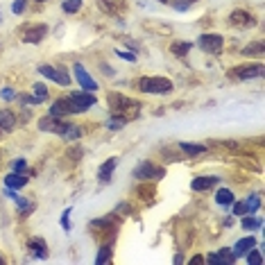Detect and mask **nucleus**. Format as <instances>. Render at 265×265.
<instances>
[{"label":"nucleus","instance_id":"nucleus-1","mask_svg":"<svg viewBox=\"0 0 265 265\" xmlns=\"http://www.w3.org/2000/svg\"><path fill=\"white\" fill-rule=\"evenodd\" d=\"M68 107H70V113H84L95 104V95L91 91H79V93H70L68 98Z\"/></svg>","mask_w":265,"mask_h":265},{"label":"nucleus","instance_id":"nucleus-2","mask_svg":"<svg viewBox=\"0 0 265 265\" xmlns=\"http://www.w3.org/2000/svg\"><path fill=\"white\" fill-rule=\"evenodd\" d=\"M138 88L143 93H168L172 91V82L168 77H141Z\"/></svg>","mask_w":265,"mask_h":265},{"label":"nucleus","instance_id":"nucleus-3","mask_svg":"<svg viewBox=\"0 0 265 265\" xmlns=\"http://www.w3.org/2000/svg\"><path fill=\"white\" fill-rule=\"evenodd\" d=\"M163 175H166V170L152 166L150 161H143L134 168V177H136V179H161Z\"/></svg>","mask_w":265,"mask_h":265},{"label":"nucleus","instance_id":"nucleus-4","mask_svg":"<svg viewBox=\"0 0 265 265\" xmlns=\"http://www.w3.org/2000/svg\"><path fill=\"white\" fill-rule=\"evenodd\" d=\"M197 45H200V50H204L209 54H218L222 50V45H225V41H222L220 34H202Z\"/></svg>","mask_w":265,"mask_h":265},{"label":"nucleus","instance_id":"nucleus-5","mask_svg":"<svg viewBox=\"0 0 265 265\" xmlns=\"http://www.w3.org/2000/svg\"><path fill=\"white\" fill-rule=\"evenodd\" d=\"M39 73L45 75L48 79H52V82L61 84V86H70V75H68V70H64V68H54V66H41Z\"/></svg>","mask_w":265,"mask_h":265},{"label":"nucleus","instance_id":"nucleus-6","mask_svg":"<svg viewBox=\"0 0 265 265\" xmlns=\"http://www.w3.org/2000/svg\"><path fill=\"white\" fill-rule=\"evenodd\" d=\"M265 73V66L263 64H245V66H238L234 70V75L238 79H254V77H263Z\"/></svg>","mask_w":265,"mask_h":265},{"label":"nucleus","instance_id":"nucleus-7","mask_svg":"<svg viewBox=\"0 0 265 265\" xmlns=\"http://www.w3.org/2000/svg\"><path fill=\"white\" fill-rule=\"evenodd\" d=\"M73 68H75V77H77L79 86H82L84 91H91V93H93V91H98V84H95V79L91 77V75H88L86 70H84V66L75 64Z\"/></svg>","mask_w":265,"mask_h":265},{"label":"nucleus","instance_id":"nucleus-8","mask_svg":"<svg viewBox=\"0 0 265 265\" xmlns=\"http://www.w3.org/2000/svg\"><path fill=\"white\" fill-rule=\"evenodd\" d=\"M229 23H231V25H241V27H250V25H254L256 20H254V16H252L250 11H245V9H236V11H231Z\"/></svg>","mask_w":265,"mask_h":265},{"label":"nucleus","instance_id":"nucleus-9","mask_svg":"<svg viewBox=\"0 0 265 265\" xmlns=\"http://www.w3.org/2000/svg\"><path fill=\"white\" fill-rule=\"evenodd\" d=\"M206 261L209 263H225V265H234V261H236V256H234V252L231 250H220V252H216V254H211V256H206Z\"/></svg>","mask_w":265,"mask_h":265},{"label":"nucleus","instance_id":"nucleus-10","mask_svg":"<svg viewBox=\"0 0 265 265\" xmlns=\"http://www.w3.org/2000/svg\"><path fill=\"white\" fill-rule=\"evenodd\" d=\"M16 127V116L9 109H0V129L2 132H11Z\"/></svg>","mask_w":265,"mask_h":265},{"label":"nucleus","instance_id":"nucleus-11","mask_svg":"<svg viewBox=\"0 0 265 265\" xmlns=\"http://www.w3.org/2000/svg\"><path fill=\"white\" fill-rule=\"evenodd\" d=\"M45 32H48L45 25H34V27H29V32L23 36V41L25 43H39V41L45 36Z\"/></svg>","mask_w":265,"mask_h":265},{"label":"nucleus","instance_id":"nucleus-12","mask_svg":"<svg viewBox=\"0 0 265 265\" xmlns=\"http://www.w3.org/2000/svg\"><path fill=\"white\" fill-rule=\"evenodd\" d=\"M256 241L252 238V236H247V238H241V241L234 245V256H245L250 250H254Z\"/></svg>","mask_w":265,"mask_h":265},{"label":"nucleus","instance_id":"nucleus-13","mask_svg":"<svg viewBox=\"0 0 265 265\" xmlns=\"http://www.w3.org/2000/svg\"><path fill=\"white\" fill-rule=\"evenodd\" d=\"M68 113H70V107H68V100H66V98L57 100V102L50 107V116H52V118H66Z\"/></svg>","mask_w":265,"mask_h":265},{"label":"nucleus","instance_id":"nucleus-14","mask_svg":"<svg viewBox=\"0 0 265 265\" xmlns=\"http://www.w3.org/2000/svg\"><path fill=\"white\" fill-rule=\"evenodd\" d=\"M218 184V177H197L191 182L193 191H206V188H213Z\"/></svg>","mask_w":265,"mask_h":265},{"label":"nucleus","instance_id":"nucleus-15","mask_svg":"<svg viewBox=\"0 0 265 265\" xmlns=\"http://www.w3.org/2000/svg\"><path fill=\"white\" fill-rule=\"evenodd\" d=\"M5 184L7 188H23L25 184H27V177H25V172H11L9 177H5Z\"/></svg>","mask_w":265,"mask_h":265},{"label":"nucleus","instance_id":"nucleus-16","mask_svg":"<svg viewBox=\"0 0 265 265\" xmlns=\"http://www.w3.org/2000/svg\"><path fill=\"white\" fill-rule=\"evenodd\" d=\"M191 48H193V43H188V41H175V43L170 45V52L175 54V57H186Z\"/></svg>","mask_w":265,"mask_h":265},{"label":"nucleus","instance_id":"nucleus-17","mask_svg":"<svg viewBox=\"0 0 265 265\" xmlns=\"http://www.w3.org/2000/svg\"><path fill=\"white\" fill-rule=\"evenodd\" d=\"M59 136L64 138V141H77L79 136H82V129L77 127V125H73V123H68V127L64 129V132L59 134Z\"/></svg>","mask_w":265,"mask_h":265},{"label":"nucleus","instance_id":"nucleus-18","mask_svg":"<svg viewBox=\"0 0 265 265\" xmlns=\"http://www.w3.org/2000/svg\"><path fill=\"white\" fill-rule=\"evenodd\" d=\"M263 50H265V45L261 43V41H256V43H247L245 50H243V54H245V57H261Z\"/></svg>","mask_w":265,"mask_h":265},{"label":"nucleus","instance_id":"nucleus-19","mask_svg":"<svg viewBox=\"0 0 265 265\" xmlns=\"http://www.w3.org/2000/svg\"><path fill=\"white\" fill-rule=\"evenodd\" d=\"M29 250L34 252L39 259H45V256H48V252H45V243L41 241V238H32V241H29Z\"/></svg>","mask_w":265,"mask_h":265},{"label":"nucleus","instance_id":"nucleus-20","mask_svg":"<svg viewBox=\"0 0 265 265\" xmlns=\"http://www.w3.org/2000/svg\"><path fill=\"white\" fill-rule=\"evenodd\" d=\"M216 202H218V204H222V206L234 204V193H231L229 188H220L218 195H216Z\"/></svg>","mask_w":265,"mask_h":265},{"label":"nucleus","instance_id":"nucleus-21","mask_svg":"<svg viewBox=\"0 0 265 265\" xmlns=\"http://www.w3.org/2000/svg\"><path fill=\"white\" fill-rule=\"evenodd\" d=\"M113 168H116V159H109L107 163H104L102 168H100V179H102L104 184L111 179V172H113Z\"/></svg>","mask_w":265,"mask_h":265},{"label":"nucleus","instance_id":"nucleus-22","mask_svg":"<svg viewBox=\"0 0 265 265\" xmlns=\"http://www.w3.org/2000/svg\"><path fill=\"white\" fill-rule=\"evenodd\" d=\"M179 147H182V150L188 154V157H197V154L204 152V145H191V143H179Z\"/></svg>","mask_w":265,"mask_h":265},{"label":"nucleus","instance_id":"nucleus-23","mask_svg":"<svg viewBox=\"0 0 265 265\" xmlns=\"http://www.w3.org/2000/svg\"><path fill=\"white\" fill-rule=\"evenodd\" d=\"M61 7H64L66 14H77V11L82 9V0H66Z\"/></svg>","mask_w":265,"mask_h":265},{"label":"nucleus","instance_id":"nucleus-24","mask_svg":"<svg viewBox=\"0 0 265 265\" xmlns=\"http://www.w3.org/2000/svg\"><path fill=\"white\" fill-rule=\"evenodd\" d=\"M14 202H16V204H18V211H20V213H23V216H27V213H29V211H32V209H34V204H32V202H27V200H23V197H18V195H16V197H14Z\"/></svg>","mask_w":265,"mask_h":265},{"label":"nucleus","instance_id":"nucleus-25","mask_svg":"<svg viewBox=\"0 0 265 265\" xmlns=\"http://www.w3.org/2000/svg\"><path fill=\"white\" fill-rule=\"evenodd\" d=\"M125 125H127V118L125 116H113L111 120H109V129H123Z\"/></svg>","mask_w":265,"mask_h":265},{"label":"nucleus","instance_id":"nucleus-26","mask_svg":"<svg viewBox=\"0 0 265 265\" xmlns=\"http://www.w3.org/2000/svg\"><path fill=\"white\" fill-rule=\"evenodd\" d=\"M245 206H247V213H256L259 211V206H261V200L256 195H252V197L245 200Z\"/></svg>","mask_w":265,"mask_h":265},{"label":"nucleus","instance_id":"nucleus-27","mask_svg":"<svg viewBox=\"0 0 265 265\" xmlns=\"http://www.w3.org/2000/svg\"><path fill=\"white\" fill-rule=\"evenodd\" d=\"M109 261H111V250H109V247H102V250L98 252V259H95V263L102 265V263H109Z\"/></svg>","mask_w":265,"mask_h":265},{"label":"nucleus","instance_id":"nucleus-28","mask_svg":"<svg viewBox=\"0 0 265 265\" xmlns=\"http://www.w3.org/2000/svg\"><path fill=\"white\" fill-rule=\"evenodd\" d=\"M32 88H34V95H36V98H39V100H45V98H48V86H45V84L36 82Z\"/></svg>","mask_w":265,"mask_h":265},{"label":"nucleus","instance_id":"nucleus-29","mask_svg":"<svg viewBox=\"0 0 265 265\" xmlns=\"http://www.w3.org/2000/svg\"><path fill=\"white\" fill-rule=\"evenodd\" d=\"M261 227V220H256V218H247V216H243V229H259Z\"/></svg>","mask_w":265,"mask_h":265},{"label":"nucleus","instance_id":"nucleus-30","mask_svg":"<svg viewBox=\"0 0 265 265\" xmlns=\"http://www.w3.org/2000/svg\"><path fill=\"white\" fill-rule=\"evenodd\" d=\"M245 259H247V263H256V265H261L263 263V256L259 254V252H254V250H250L245 254Z\"/></svg>","mask_w":265,"mask_h":265},{"label":"nucleus","instance_id":"nucleus-31","mask_svg":"<svg viewBox=\"0 0 265 265\" xmlns=\"http://www.w3.org/2000/svg\"><path fill=\"white\" fill-rule=\"evenodd\" d=\"M18 100L25 104V107H34V104H41V102H43V100H39L36 95H34V98H32V95H20Z\"/></svg>","mask_w":265,"mask_h":265},{"label":"nucleus","instance_id":"nucleus-32","mask_svg":"<svg viewBox=\"0 0 265 265\" xmlns=\"http://www.w3.org/2000/svg\"><path fill=\"white\" fill-rule=\"evenodd\" d=\"M172 2V7H175L177 11H186L188 7H191V2H188V0H170Z\"/></svg>","mask_w":265,"mask_h":265},{"label":"nucleus","instance_id":"nucleus-33","mask_svg":"<svg viewBox=\"0 0 265 265\" xmlns=\"http://www.w3.org/2000/svg\"><path fill=\"white\" fill-rule=\"evenodd\" d=\"M234 213H236V216H247L245 202H236V204H234Z\"/></svg>","mask_w":265,"mask_h":265},{"label":"nucleus","instance_id":"nucleus-34","mask_svg":"<svg viewBox=\"0 0 265 265\" xmlns=\"http://www.w3.org/2000/svg\"><path fill=\"white\" fill-rule=\"evenodd\" d=\"M25 5H27V0H14V5H11V11H14V14H20V11L25 9Z\"/></svg>","mask_w":265,"mask_h":265},{"label":"nucleus","instance_id":"nucleus-35","mask_svg":"<svg viewBox=\"0 0 265 265\" xmlns=\"http://www.w3.org/2000/svg\"><path fill=\"white\" fill-rule=\"evenodd\" d=\"M68 213H70V209H66L64 216H61V227H64L66 231H70V216H68Z\"/></svg>","mask_w":265,"mask_h":265},{"label":"nucleus","instance_id":"nucleus-36","mask_svg":"<svg viewBox=\"0 0 265 265\" xmlns=\"http://www.w3.org/2000/svg\"><path fill=\"white\" fill-rule=\"evenodd\" d=\"M118 57L127 59V61H136V54H132V52H125V50H118Z\"/></svg>","mask_w":265,"mask_h":265},{"label":"nucleus","instance_id":"nucleus-37","mask_svg":"<svg viewBox=\"0 0 265 265\" xmlns=\"http://www.w3.org/2000/svg\"><path fill=\"white\" fill-rule=\"evenodd\" d=\"M98 5L102 7V9H107L109 14H113V7H111V2H109V0H98Z\"/></svg>","mask_w":265,"mask_h":265},{"label":"nucleus","instance_id":"nucleus-38","mask_svg":"<svg viewBox=\"0 0 265 265\" xmlns=\"http://www.w3.org/2000/svg\"><path fill=\"white\" fill-rule=\"evenodd\" d=\"M0 95H2V100H14V98H16V93L11 91V88H5V91H2Z\"/></svg>","mask_w":265,"mask_h":265},{"label":"nucleus","instance_id":"nucleus-39","mask_svg":"<svg viewBox=\"0 0 265 265\" xmlns=\"http://www.w3.org/2000/svg\"><path fill=\"white\" fill-rule=\"evenodd\" d=\"M23 170H25V161H23V159L14 161V172H23Z\"/></svg>","mask_w":265,"mask_h":265},{"label":"nucleus","instance_id":"nucleus-40","mask_svg":"<svg viewBox=\"0 0 265 265\" xmlns=\"http://www.w3.org/2000/svg\"><path fill=\"white\" fill-rule=\"evenodd\" d=\"M2 263H5V259H2V256H0V265H2Z\"/></svg>","mask_w":265,"mask_h":265},{"label":"nucleus","instance_id":"nucleus-41","mask_svg":"<svg viewBox=\"0 0 265 265\" xmlns=\"http://www.w3.org/2000/svg\"><path fill=\"white\" fill-rule=\"evenodd\" d=\"M159 2H170V0H159Z\"/></svg>","mask_w":265,"mask_h":265},{"label":"nucleus","instance_id":"nucleus-42","mask_svg":"<svg viewBox=\"0 0 265 265\" xmlns=\"http://www.w3.org/2000/svg\"><path fill=\"white\" fill-rule=\"evenodd\" d=\"M188 2H197V0H188Z\"/></svg>","mask_w":265,"mask_h":265},{"label":"nucleus","instance_id":"nucleus-43","mask_svg":"<svg viewBox=\"0 0 265 265\" xmlns=\"http://www.w3.org/2000/svg\"><path fill=\"white\" fill-rule=\"evenodd\" d=\"M36 2H45V0H36Z\"/></svg>","mask_w":265,"mask_h":265}]
</instances>
